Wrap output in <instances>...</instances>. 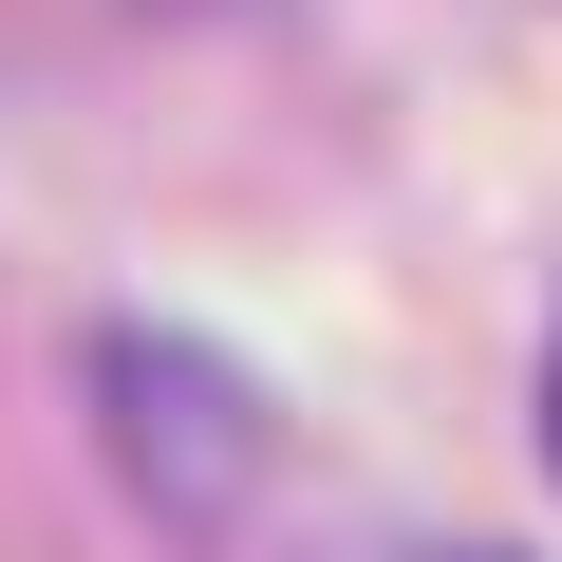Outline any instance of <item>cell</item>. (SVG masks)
<instances>
[{
  "instance_id": "obj_1",
  "label": "cell",
  "mask_w": 562,
  "mask_h": 562,
  "mask_svg": "<svg viewBox=\"0 0 562 562\" xmlns=\"http://www.w3.org/2000/svg\"><path fill=\"white\" fill-rule=\"evenodd\" d=\"M543 469H562V338H543Z\"/></svg>"
},
{
  "instance_id": "obj_2",
  "label": "cell",
  "mask_w": 562,
  "mask_h": 562,
  "mask_svg": "<svg viewBox=\"0 0 562 562\" xmlns=\"http://www.w3.org/2000/svg\"><path fill=\"white\" fill-rule=\"evenodd\" d=\"M469 562H487V543H469Z\"/></svg>"
}]
</instances>
